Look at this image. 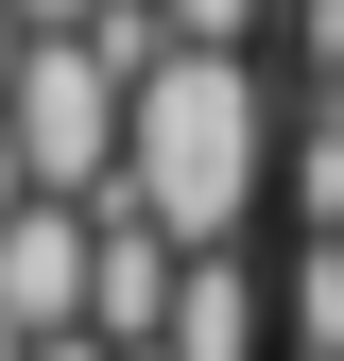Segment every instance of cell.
I'll return each mask as SVG.
<instances>
[{
    "label": "cell",
    "mask_w": 344,
    "mask_h": 361,
    "mask_svg": "<svg viewBox=\"0 0 344 361\" xmlns=\"http://www.w3.org/2000/svg\"><path fill=\"white\" fill-rule=\"evenodd\" d=\"M258 172H276V86H258V52H155L121 86V207L172 258H241Z\"/></svg>",
    "instance_id": "6da1fadb"
},
{
    "label": "cell",
    "mask_w": 344,
    "mask_h": 361,
    "mask_svg": "<svg viewBox=\"0 0 344 361\" xmlns=\"http://www.w3.org/2000/svg\"><path fill=\"white\" fill-rule=\"evenodd\" d=\"M0 327L18 344H69L86 327V207H18L0 224Z\"/></svg>",
    "instance_id": "7a4b0ae2"
},
{
    "label": "cell",
    "mask_w": 344,
    "mask_h": 361,
    "mask_svg": "<svg viewBox=\"0 0 344 361\" xmlns=\"http://www.w3.org/2000/svg\"><path fill=\"white\" fill-rule=\"evenodd\" d=\"M276 310H258L241 258H172V310H155V361H258Z\"/></svg>",
    "instance_id": "3957f363"
},
{
    "label": "cell",
    "mask_w": 344,
    "mask_h": 361,
    "mask_svg": "<svg viewBox=\"0 0 344 361\" xmlns=\"http://www.w3.org/2000/svg\"><path fill=\"white\" fill-rule=\"evenodd\" d=\"M258 18H276V0H155V35H172V52H241Z\"/></svg>",
    "instance_id": "277c9868"
},
{
    "label": "cell",
    "mask_w": 344,
    "mask_h": 361,
    "mask_svg": "<svg viewBox=\"0 0 344 361\" xmlns=\"http://www.w3.org/2000/svg\"><path fill=\"white\" fill-rule=\"evenodd\" d=\"M0 18H18V35H86L104 0H0Z\"/></svg>",
    "instance_id": "5b68a950"
},
{
    "label": "cell",
    "mask_w": 344,
    "mask_h": 361,
    "mask_svg": "<svg viewBox=\"0 0 344 361\" xmlns=\"http://www.w3.org/2000/svg\"><path fill=\"white\" fill-rule=\"evenodd\" d=\"M18 52H35V35H18V18H0V86H18Z\"/></svg>",
    "instance_id": "8992f818"
},
{
    "label": "cell",
    "mask_w": 344,
    "mask_h": 361,
    "mask_svg": "<svg viewBox=\"0 0 344 361\" xmlns=\"http://www.w3.org/2000/svg\"><path fill=\"white\" fill-rule=\"evenodd\" d=\"M18 361H104V344H18Z\"/></svg>",
    "instance_id": "52a82bcc"
}]
</instances>
